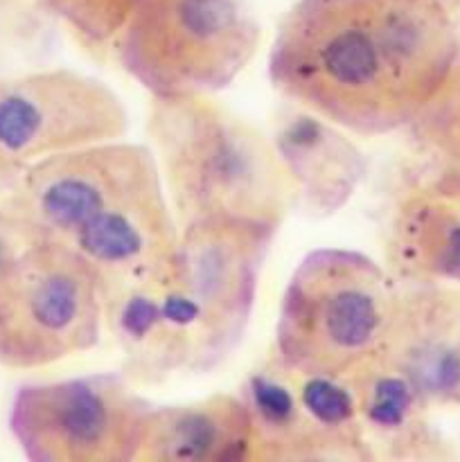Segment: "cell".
I'll return each instance as SVG.
<instances>
[{"label": "cell", "instance_id": "6da1fadb", "mask_svg": "<svg viewBox=\"0 0 460 462\" xmlns=\"http://www.w3.org/2000/svg\"><path fill=\"white\" fill-rule=\"evenodd\" d=\"M460 23L419 0H293L269 48V81L356 138L401 134L449 77Z\"/></svg>", "mask_w": 460, "mask_h": 462}, {"label": "cell", "instance_id": "7a4b0ae2", "mask_svg": "<svg viewBox=\"0 0 460 462\" xmlns=\"http://www.w3.org/2000/svg\"><path fill=\"white\" fill-rule=\"evenodd\" d=\"M275 235L244 221L185 226L165 260L106 293V334L120 373L158 386L224 365L253 323Z\"/></svg>", "mask_w": 460, "mask_h": 462}, {"label": "cell", "instance_id": "3957f363", "mask_svg": "<svg viewBox=\"0 0 460 462\" xmlns=\"http://www.w3.org/2000/svg\"><path fill=\"white\" fill-rule=\"evenodd\" d=\"M7 201L34 242L75 251L97 273L104 296L147 275L180 233L152 149L129 138L25 167Z\"/></svg>", "mask_w": 460, "mask_h": 462}, {"label": "cell", "instance_id": "277c9868", "mask_svg": "<svg viewBox=\"0 0 460 462\" xmlns=\"http://www.w3.org/2000/svg\"><path fill=\"white\" fill-rule=\"evenodd\" d=\"M144 135L179 228L244 221L280 233L293 212L269 129L219 95L149 97Z\"/></svg>", "mask_w": 460, "mask_h": 462}, {"label": "cell", "instance_id": "5b68a950", "mask_svg": "<svg viewBox=\"0 0 460 462\" xmlns=\"http://www.w3.org/2000/svg\"><path fill=\"white\" fill-rule=\"evenodd\" d=\"M395 296L383 262L352 248L309 251L284 284L269 355L300 373L347 377L382 347Z\"/></svg>", "mask_w": 460, "mask_h": 462}, {"label": "cell", "instance_id": "8992f818", "mask_svg": "<svg viewBox=\"0 0 460 462\" xmlns=\"http://www.w3.org/2000/svg\"><path fill=\"white\" fill-rule=\"evenodd\" d=\"M260 48L251 0H138L108 52L149 97H189L224 93Z\"/></svg>", "mask_w": 460, "mask_h": 462}, {"label": "cell", "instance_id": "52a82bcc", "mask_svg": "<svg viewBox=\"0 0 460 462\" xmlns=\"http://www.w3.org/2000/svg\"><path fill=\"white\" fill-rule=\"evenodd\" d=\"M104 334L102 282L68 246L32 242L0 273V368H52L95 350Z\"/></svg>", "mask_w": 460, "mask_h": 462}, {"label": "cell", "instance_id": "ba28073f", "mask_svg": "<svg viewBox=\"0 0 460 462\" xmlns=\"http://www.w3.org/2000/svg\"><path fill=\"white\" fill-rule=\"evenodd\" d=\"M149 402L124 373L23 383L7 427L32 462H135Z\"/></svg>", "mask_w": 460, "mask_h": 462}, {"label": "cell", "instance_id": "9c48e42d", "mask_svg": "<svg viewBox=\"0 0 460 462\" xmlns=\"http://www.w3.org/2000/svg\"><path fill=\"white\" fill-rule=\"evenodd\" d=\"M124 99L75 68L0 70V170L16 176L50 156L126 138Z\"/></svg>", "mask_w": 460, "mask_h": 462}, {"label": "cell", "instance_id": "30bf717a", "mask_svg": "<svg viewBox=\"0 0 460 462\" xmlns=\"http://www.w3.org/2000/svg\"><path fill=\"white\" fill-rule=\"evenodd\" d=\"M255 462H370L347 377L300 373L266 356L237 388Z\"/></svg>", "mask_w": 460, "mask_h": 462}, {"label": "cell", "instance_id": "8fae6325", "mask_svg": "<svg viewBox=\"0 0 460 462\" xmlns=\"http://www.w3.org/2000/svg\"><path fill=\"white\" fill-rule=\"evenodd\" d=\"M374 359L433 413L460 409V284H397Z\"/></svg>", "mask_w": 460, "mask_h": 462}, {"label": "cell", "instance_id": "7c38bea8", "mask_svg": "<svg viewBox=\"0 0 460 462\" xmlns=\"http://www.w3.org/2000/svg\"><path fill=\"white\" fill-rule=\"evenodd\" d=\"M269 134L291 183L293 212L325 219L359 192L370 162L354 134L287 99L275 108Z\"/></svg>", "mask_w": 460, "mask_h": 462}, {"label": "cell", "instance_id": "4fadbf2b", "mask_svg": "<svg viewBox=\"0 0 460 462\" xmlns=\"http://www.w3.org/2000/svg\"><path fill=\"white\" fill-rule=\"evenodd\" d=\"M135 462H255L246 404L237 391L153 404Z\"/></svg>", "mask_w": 460, "mask_h": 462}, {"label": "cell", "instance_id": "5bb4252c", "mask_svg": "<svg viewBox=\"0 0 460 462\" xmlns=\"http://www.w3.org/2000/svg\"><path fill=\"white\" fill-rule=\"evenodd\" d=\"M383 266L397 284H460V199L410 183L388 217Z\"/></svg>", "mask_w": 460, "mask_h": 462}, {"label": "cell", "instance_id": "9a60e30c", "mask_svg": "<svg viewBox=\"0 0 460 462\" xmlns=\"http://www.w3.org/2000/svg\"><path fill=\"white\" fill-rule=\"evenodd\" d=\"M361 431L373 460L413 462L454 458L451 442L433 427V411L392 370L368 361L347 374Z\"/></svg>", "mask_w": 460, "mask_h": 462}, {"label": "cell", "instance_id": "2e32d148", "mask_svg": "<svg viewBox=\"0 0 460 462\" xmlns=\"http://www.w3.org/2000/svg\"><path fill=\"white\" fill-rule=\"evenodd\" d=\"M401 134L415 158L413 183L460 199V52L436 97Z\"/></svg>", "mask_w": 460, "mask_h": 462}, {"label": "cell", "instance_id": "e0dca14e", "mask_svg": "<svg viewBox=\"0 0 460 462\" xmlns=\"http://www.w3.org/2000/svg\"><path fill=\"white\" fill-rule=\"evenodd\" d=\"M36 7L88 48L111 50L138 0H34Z\"/></svg>", "mask_w": 460, "mask_h": 462}, {"label": "cell", "instance_id": "ac0fdd59", "mask_svg": "<svg viewBox=\"0 0 460 462\" xmlns=\"http://www.w3.org/2000/svg\"><path fill=\"white\" fill-rule=\"evenodd\" d=\"M34 242L30 230L25 228L14 208L9 206L7 197L0 199V273Z\"/></svg>", "mask_w": 460, "mask_h": 462}, {"label": "cell", "instance_id": "d6986e66", "mask_svg": "<svg viewBox=\"0 0 460 462\" xmlns=\"http://www.w3.org/2000/svg\"><path fill=\"white\" fill-rule=\"evenodd\" d=\"M419 3L428 5V7L437 9V12L446 14V16L460 23V0H419Z\"/></svg>", "mask_w": 460, "mask_h": 462}]
</instances>
